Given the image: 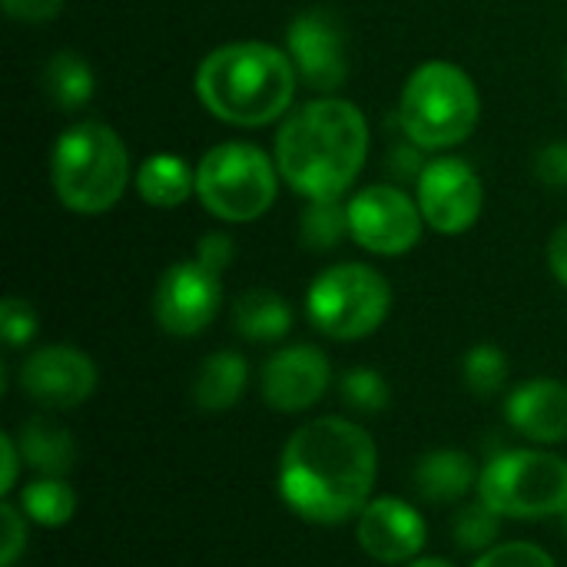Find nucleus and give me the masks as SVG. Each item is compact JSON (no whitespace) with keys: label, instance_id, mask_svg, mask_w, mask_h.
<instances>
[{"label":"nucleus","instance_id":"34","mask_svg":"<svg viewBox=\"0 0 567 567\" xmlns=\"http://www.w3.org/2000/svg\"><path fill=\"white\" fill-rule=\"evenodd\" d=\"M0 455H3L0 492H3V495H10V492H13V485H17V478H20V465H27V462H23L20 445H17V435H10V432H3V435H0Z\"/></svg>","mask_w":567,"mask_h":567},{"label":"nucleus","instance_id":"28","mask_svg":"<svg viewBox=\"0 0 567 567\" xmlns=\"http://www.w3.org/2000/svg\"><path fill=\"white\" fill-rule=\"evenodd\" d=\"M0 336L10 349H23L37 336V312L27 299L7 296L0 302Z\"/></svg>","mask_w":567,"mask_h":567},{"label":"nucleus","instance_id":"20","mask_svg":"<svg viewBox=\"0 0 567 567\" xmlns=\"http://www.w3.org/2000/svg\"><path fill=\"white\" fill-rule=\"evenodd\" d=\"M196 189V173L176 153H153L136 166V193L156 209H176Z\"/></svg>","mask_w":567,"mask_h":567},{"label":"nucleus","instance_id":"18","mask_svg":"<svg viewBox=\"0 0 567 567\" xmlns=\"http://www.w3.org/2000/svg\"><path fill=\"white\" fill-rule=\"evenodd\" d=\"M17 445L23 452L27 468L50 478H66L76 465V439L66 425H60L53 415H33L20 425Z\"/></svg>","mask_w":567,"mask_h":567},{"label":"nucleus","instance_id":"29","mask_svg":"<svg viewBox=\"0 0 567 567\" xmlns=\"http://www.w3.org/2000/svg\"><path fill=\"white\" fill-rule=\"evenodd\" d=\"M472 567H558L555 558L532 542H505L475 558Z\"/></svg>","mask_w":567,"mask_h":567},{"label":"nucleus","instance_id":"21","mask_svg":"<svg viewBox=\"0 0 567 567\" xmlns=\"http://www.w3.org/2000/svg\"><path fill=\"white\" fill-rule=\"evenodd\" d=\"M233 329L249 342H279L292 329V306L272 289H249L233 306Z\"/></svg>","mask_w":567,"mask_h":567},{"label":"nucleus","instance_id":"9","mask_svg":"<svg viewBox=\"0 0 567 567\" xmlns=\"http://www.w3.org/2000/svg\"><path fill=\"white\" fill-rule=\"evenodd\" d=\"M346 206L352 239L375 256H402L422 239L425 216L399 186H365Z\"/></svg>","mask_w":567,"mask_h":567},{"label":"nucleus","instance_id":"36","mask_svg":"<svg viewBox=\"0 0 567 567\" xmlns=\"http://www.w3.org/2000/svg\"><path fill=\"white\" fill-rule=\"evenodd\" d=\"M402 567H455L452 561H445V558H415V561H409V565H402Z\"/></svg>","mask_w":567,"mask_h":567},{"label":"nucleus","instance_id":"4","mask_svg":"<svg viewBox=\"0 0 567 567\" xmlns=\"http://www.w3.org/2000/svg\"><path fill=\"white\" fill-rule=\"evenodd\" d=\"M50 179L70 213L100 216L113 209L130 186V153L113 126L80 120L53 143Z\"/></svg>","mask_w":567,"mask_h":567},{"label":"nucleus","instance_id":"32","mask_svg":"<svg viewBox=\"0 0 567 567\" xmlns=\"http://www.w3.org/2000/svg\"><path fill=\"white\" fill-rule=\"evenodd\" d=\"M233 256H236V243H233V236H226V233H206L203 239H199V246H196V259L206 266V269H213V272H226V266L233 262Z\"/></svg>","mask_w":567,"mask_h":567},{"label":"nucleus","instance_id":"13","mask_svg":"<svg viewBox=\"0 0 567 567\" xmlns=\"http://www.w3.org/2000/svg\"><path fill=\"white\" fill-rule=\"evenodd\" d=\"M286 53L292 56L299 80L319 93L339 90L349 73L346 33H342V23L329 10L299 13L286 33Z\"/></svg>","mask_w":567,"mask_h":567},{"label":"nucleus","instance_id":"22","mask_svg":"<svg viewBox=\"0 0 567 567\" xmlns=\"http://www.w3.org/2000/svg\"><path fill=\"white\" fill-rule=\"evenodd\" d=\"M40 83H43V93L47 100L63 110V113H73V110H83L90 100H93V70L90 63L73 53V50H60L47 60L43 73H40Z\"/></svg>","mask_w":567,"mask_h":567},{"label":"nucleus","instance_id":"7","mask_svg":"<svg viewBox=\"0 0 567 567\" xmlns=\"http://www.w3.org/2000/svg\"><path fill=\"white\" fill-rule=\"evenodd\" d=\"M279 189V166L252 143H219L196 166V196L226 223H252L269 213Z\"/></svg>","mask_w":567,"mask_h":567},{"label":"nucleus","instance_id":"15","mask_svg":"<svg viewBox=\"0 0 567 567\" xmlns=\"http://www.w3.org/2000/svg\"><path fill=\"white\" fill-rule=\"evenodd\" d=\"M355 538L362 551L379 565H409L422 555L429 542V525L409 502L382 495L372 498L355 518Z\"/></svg>","mask_w":567,"mask_h":567},{"label":"nucleus","instance_id":"27","mask_svg":"<svg viewBox=\"0 0 567 567\" xmlns=\"http://www.w3.org/2000/svg\"><path fill=\"white\" fill-rule=\"evenodd\" d=\"M339 392H342V402L362 415H379L392 402V389H389L385 375L375 369H365V365L349 369L339 382Z\"/></svg>","mask_w":567,"mask_h":567},{"label":"nucleus","instance_id":"12","mask_svg":"<svg viewBox=\"0 0 567 567\" xmlns=\"http://www.w3.org/2000/svg\"><path fill=\"white\" fill-rule=\"evenodd\" d=\"M20 389L50 412L83 405L96 392V365L73 346H43L20 365Z\"/></svg>","mask_w":567,"mask_h":567},{"label":"nucleus","instance_id":"10","mask_svg":"<svg viewBox=\"0 0 567 567\" xmlns=\"http://www.w3.org/2000/svg\"><path fill=\"white\" fill-rule=\"evenodd\" d=\"M223 306V276L206 269L199 259L173 262L153 292V319L176 339L199 336Z\"/></svg>","mask_w":567,"mask_h":567},{"label":"nucleus","instance_id":"3","mask_svg":"<svg viewBox=\"0 0 567 567\" xmlns=\"http://www.w3.org/2000/svg\"><path fill=\"white\" fill-rule=\"evenodd\" d=\"M296 80L299 73L286 50L236 40L206 53L196 70V96L223 123L266 126L289 110Z\"/></svg>","mask_w":567,"mask_h":567},{"label":"nucleus","instance_id":"5","mask_svg":"<svg viewBox=\"0 0 567 567\" xmlns=\"http://www.w3.org/2000/svg\"><path fill=\"white\" fill-rule=\"evenodd\" d=\"M482 116V100L472 76L449 63H422L402 90L399 120L409 143L422 150H449L472 136Z\"/></svg>","mask_w":567,"mask_h":567},{"label":"nucleus","instance_id":"35","mask_svg":"<svg viewBox=\"0 0 567 567\" xmlns=\"http://www.w3.org/2000/svg\"><path fill=\"white\" fill-rule=\"evenodd\" d=\"M548 266H551V276L567 289V223L561 229H555L548 243Z\"/></svg>","mask_w":567,"mask_h":567},{"label":"nucleus","instance_id":"6","mask_svg":"<svg viewBox=\"0 0 567 567\" xmlns=\"http://www.w3.org/2000/svg\"><path fill=\"white\" fill-rule=\"evenodd\" d=\"M478 498L502 518L542 522L565 515L567 462L542 449H505L478 475Z\"/></svg>","mask_w":567,"mask_h":567},{"label":"nucleus","instance_id":"38","mask_svg":"<svg viewBox=\"0 0 567 567\" xmlns=\"http://www.w3.org/2000/svg\"><path fill=\"white\" fill-rule=\"evenodd\" d=\"M565 76H567V63H565Z\"/></svg>","mask_w":567,"mask_h":567},{"label":"nucleus","instance_id":"14","mask_svg":"<svg viewBox=\"0 0 567 567\" xmlns=\"http://www.w3.org/2000/svg\"><path fill=\"white\" fill-rule=\"evenodd\" d=\"M332 385L329 355L316 346H286L272 352L262 365V399L269 409L292 415L312 409Z\"/></svg>","mask_w":567,"mask_h":567},{"label":"nucleus","instance_id":"1","mask_svg":"<svg viewBox=\"0 0 567 567\" xmlns=\"http://www.w3.org/2000/svg\"><path fill=\"white\" fill-rule=\"evenodd\" d=\"M379 449L372 435L342 415L299 425L279 455V498L309 525H346L372 502Z\"/></svg>","mask_w":567,"mask_h":567},{"label":"nucleus","instance_id":"24","mask_svg":"<svg viewBox=\"0 0 567 567\" xmlns=\"http://www.w3.org/2000/svg\"><path fill=\"white\" fill-rule=\"evenodd\" d=\"M299 236L302 246L312 252H329L336 249L349 233V206H342L339 199H309L302 223H299Z\"/></svg>","mask_w":567,"mask_h":567},{"label":"nucleus","instance_id":"2","mask_svg":"<svg viewBox=\"0 0 567 567\" xmlns=\"http://www.w3.org/2000/svg\"><path fill=\"white\" fill-rule=\"evenodd\" d=\"M369 156V126L355 103L322 96L296 113L276 133L279 176L306 199H342Z\"/></svg>","mask_w":567,"mask_h":567},{"label":"nucleus","instance_id":"31","mask_svg":"<svg viewBox=\"0 0 567 567\" xmlns=\"http://www.w3.org/2000/svg\"><path fill=\"white\" fill-rule=\"evenodd\" d=\"M535 176L551 186V189H565L567 186V143H548L538 150L535 156Z\"/></svg>","mask_w":567,"mask_h":567},{"label":"nucleus","instance_id":"17","mask_svg":"<svg viewBox=\"0 0 567 567\" xmlns=\"http://www.w3.org/2000/svg\"><path fill=\"white\" fill-rule=\"evenodd\" d=\"M475 458L462 449H435L415 462L412 482L419 495L432 505H455L478 485Z\"/></svg>","mask_w":567,"mask_h":567},{"label":"nucleus","instance_id":"16","mask_svg":"<svg viewBox=\"0 0 567 567\" xmlns=\"http://www.w3.org/2000/svg\"><path fill=\"white\" fill-rule=\"evenodd\" d=\"M508 425L535 445H558L567 439V385L558 379H528L512 389L505 402Z\"/></svg>","mask_w":567,"mask_h":567},{"label":"nucleus","instance_id":"11","mask_svg":"<svg viewBox=\"0 0 567 567\" xmlns=\"http://www.w3.org/2000/svg\"><path fill=\"white\" fill-rule=\"evenodd\" d=\"M415 203L425 216V223L442 236H462L468 233L482 216V179L478 173L455 156H439L425 163V169L415 179Z\"/></svg>","mask_w":567,"mask_h":567},{"label":"nucleus","instance_id":"33","mask_svg":"<svg viewBox=\"0 0 567 567\" xmlns=\"http://www.w3.org/2000/svg\"><path fill=\"white\" fill-rule=\"evenodd\" d=\"M0 3H3L7 17H13L20 23H33V27L60 17V10H63V0H0Z\"/></svg>","mask_w":567,"mask_h":567},{"label":"nucleus","instance_id":"8","mask_svg":"<svg viewBox=\"0 0 567 567\" xmlns=\"http://www.w3.org/2000/svg\"><path fill=\"white\" fill-rule=\"evenodd\" d=\"M392 309V289L385 276L362 262H339L319 272L306 296L312 326L339 342H359L372 336Z\"/></svg>","mask_w":567,"mask_h":567},{"label":"nucleus","instance_id":"26","mask_svg":"<svg viewBox=\"0 0 567 567\" xmlns=\"http://www.w3.org/2000/svg\"><path fill=\"white\" fill-rule=\"evenodd\" d=\"M502 538V515L485 505L482 498L465 505L455 518V542L462 551H475V555H485L488 548H495Z\"/></svg>","mask_w":567,"mask_h":567},{"label":"nucleus","instance_id":"37","mask_svg":"<svg viewBox=\"0 0 567 567\" xmlns=\"http://www.w3.org/2000/svg\"><path fill=\"white\" fill-rule=\"evenodd\" d=\"M561 525H565V535H567V508H565V515H561Z\"/></svg>","mask_w":567,"mask_h":567},{"label":"nucleus","instance_id":"25","mask_svg":"<svg viewBox=\"0 0 567 567\" xmlns=\"http://www.w3.org/2000/svg\"><path fill=\"white\" fill-rule=\"evenodd\" d=\"M462 379H465V385H468L472 395L492 399L508 382V355L498 346H492V342H478V346H472L465 352Z\"/></svg>","mask_w":567,"mask_h":567},{"label":"nucleus","instance_id":"19","mask_svg":"<svg viewBox=\"0 0 567 567\" xmlns=\"http://www.w3.org/2000/svg\"><path fill=\"white\" fill-rule=\"evenodd\" d=\"M249 385V365L239 352H213L203 359L193 379V402L199 412H229Z\"/></svg>","mask_w":567,"mask_h":567},{"label":"nucleus","instance_id":"30","mask_svg":"<svg viewBox=\"0 0 567 567\" xmlns=\"http://www.w3.org/2000/svg\"><path fill=\"white\" fill-rule=\"evenodd\" d=\"M27 522L30 518L20 512V505H0V567H17L20 555L27 551Z\"/></svg>","mask_w":567,"mask_h":567},{"label":"nucleus","instance_id":"23","mask_svg":"<svg viewBox=\"0 0 567 567\" xmlns=\"http://www.w3.org/2000/svg\"><path fill=\"white\" fill-rule=\"evenodd\" d=\"M20 512L40 528H63L76 515V492L66 478L40 475L20 492Z\"/></svg>","mask_w":567,"mask_h":567}]
</instances>
